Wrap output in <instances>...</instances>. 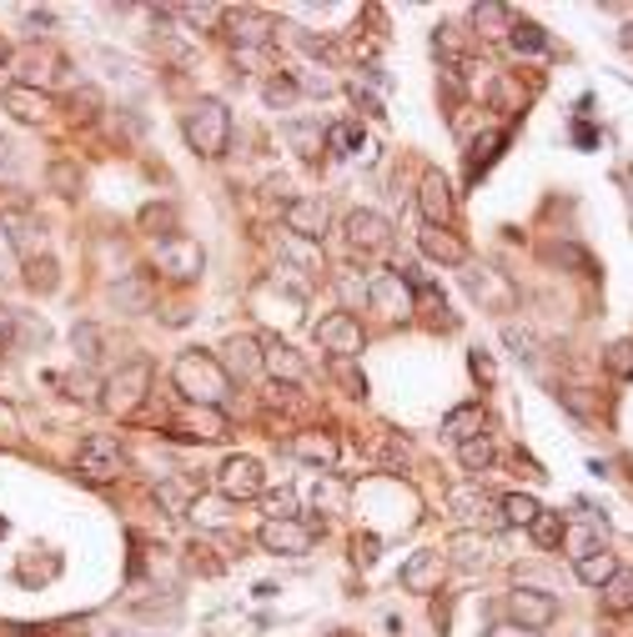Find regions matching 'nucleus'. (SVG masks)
<instances>
[{
  "mask_svg": "<svg viewBox=\"0 0 633 637\" xmlns=\"http://www.w3.org/2000/svg\"><path fill=\"white\" fill-rule=\"evenodd\" d=\"M292 452L302 457V462H316V467H332V462H338V442H332L328 432H302V437H292Z\"/></svg>",
  "mask_w": 633,
  "mask_h": 637,
  "instance_id": "27",
  "label": "nucleus"
},
{
  "mask_svg": "<svg viewBox=\"0 0 633 637\" xmlns=\"http://www.w3.org/2000/svg\"><path fill=\"white\" fill-rule=\"evenodd\" d=\"M473 377L492 382V362H488V357H482V352H473Z\"/></svg>",
  "mask_w": 633,
  "mask_h": 637,
  "instance_id": "54",
  "label": "nucleus"
},
{
  "mask_svg": "<svg viewBox=\"0 0 633 637\" xmlns=\"http://www.w3.org/2000/svg\"><path fill=\"white\" fill-rule=\"evenodd\" d=\"M156 267L172 281H197L201 267H207V251L197 247V237H181V231H176V237L156 241Z\"/></svg>",
  "mask_w": 633,
  "mask_h": 637,
  "instance_id": "7",
  "label": "nucleus"
},
{
  "mask_svg": "<svg viewBox=\"0 0 633 637\" xmlns=\"http://www.w3.org/2000/svg\"><path fill=\"white\" fill-rule=\"evenodd\" d=\"M142 227H146V231L162 227V241L176 237V211H172V206H146V211H142Z\"/></svg>",
  "mask_w": 633,
  "mask_h": 637,
  "instance_id": "45",
  "label": "nucleus"
},
{
  "mask_svg": "<svg viewBox=\"0 0 633 637\" xmlns=\"http://www.w3.org/2000/svg\"><path fill=\"white\" fill-rule=\"evenodd\" d=\"M322 146H328L332 156H357V146H362V126H357V121H332V126L322 130Z\"/></svg>",
  "mask_w": 633,
  "mask_h": 637,
  "instance_id": "29",
  "label": "nucleus"
},
{
  "mask_svg": "<svg viewBox=\"0 0 633 637\" xmlns=\"http://www.w3.org/2000/svg\"><path fill=\"white\" fill-rule=\"evenodd\" d=\"M443 567H448V557L443 552H413V557L403 562V587L407 593H437V583H443Z\"/></svg>",
  "mask_w": 633,
  "mask_h": 637,
  "instance_id": "17",
  "label": "nucleus"
},
{
  "mask_svg": "<svg viewBox=\"0 0 633 637\" xmlns=\"http://www.w3.org/2000/svg\"><path fill=\"white\" fill-rule=\"evenodd\" d=\"M488 637H538L533 627H518V623H498V627H488Z\"/></svg>",
  "mask_w": 633,
  "mask_h": 637,
  "instance_id": "53",
  "label": "nucleus"
},
{
  "mask_svg": "<svg viewBox=\"0 0 633 637\" xmlns=\"http://www.w3.org/2000/svg\"><path fill=\"white\" fill-rule=\"evenodd\" d=\"M322 532V522H302V518H282V522H262L257 542L267 552H282V557H302L312 547V537Z\"/></svg>",
  "mask_w": 633,
  "mask_h": 637,
  "instance_id": "9",
  "label": "nucleus"
},
{
  "mask_svg": "<svg viewBox=\"0 0 633 637\" xmlns=\"http://www.w3.org/2000/svg\"><path fill=\"white\" fill-rule=\"evenodd\" d=\"M433 51L443 55L448 65H463V55H468V31H463V25H437V31H433Z\"/></svg>",
  "mask_w": 633,
  "mask_h": 637,
  "instance_id": "31",
  "label": "nucleus"
},
{
  "mask_svg": "<svg viewBox=\"0 0 633 637\" xmlns=\"http://www.w3.org/2000/svg\"><path fill=\"white\" fill-rule=\"evenodd\" d=\"M297 96H302V91H297V81L287 76V71H277V76L267 81V101H272V106H292Z\"/></svg>",
  "mask_w": 633,
  "mask_h": 637,
  "instance_id": "43",
  "label": "nucleus"
},
{
  "mask_svg": "<svg viewBox=\"0 0 633 637\" xmlns=\"http://www.w3.org/2000/svg\"><path fill=\"white\" fill-rule=\"evenodd\" d=\"M599 607H603V617H629L633 613V573L629 567H619V573L599 587Z\"/></svg>",
  "mask_w": 633,
  "mask_h": 637,
  "instance_id": "24",
  "label": "nucleus"
},
{
  "mask_svg": "<svg viewBox=\"0 0 633 637\" xmlns=\"http://www.w3.org/2000/svg\"><path fill=\"white\" fill-rule=\"evenodd\" d=\"M458 462H463V472L482 477L492 467V442H488V437H473V442H463L458 447Z\"/></svg>",
  "mask_w": 633,
  "mask_h": 637,
  "instance_id": "37",
  "label": "nucleus"
},
{
  "mask_svg": "<svg viewBox=\"0 0 633 637\" xmlns=\"http://www.w3.org/2000/svg\"><path fill=\"white\" fill-rule=\"evenodd\" d=\"M6 61H11V45H6V41H0V65H6Z\"/></svg>",
  "mask_w": 633,
  "mask_h": 637,
  "instance_id": "56",
  "label": "nucleus"
},
{
  "mask_svg": "<svg viewBox=\"0 0 633 637\" xmlns=\"http://www.w3.org/2000/svg\"><path fill=\"white\" fill-rule=\"evenodd\" d=\"M51 186H55L61 196H81V171H76L71 161H55V166H51Z\"/></svg>",
  "mask_w": 633,
  "mask_h": 637,
  "instance_id": "44",
  "label": "nucleus"
},
{
  "mask_svg": "<svg viewBox=\"0 0 633 637\" xmlns=\"http://www.w3.org/2000/svg\"><path fill=\"white\" fill-rule=\"evenodd\" d=\"M172 382L191 407H221L231 391L227 367H221V357H211V352H186V357L172 367Z\"/></svg>",
  "mask_w": 633,
  "mask_h": 637,
  "instance_id": "1",
  "label": "nucleus"
},
{
  "mask_svg": "<svg viewBox=\"0 0 633 637\" xmlns=\"http://www.w3.org/2000/svg\"><path fill=\"white\" fill-rule=\"evenodd\" d=\"M15 247H11V237H6V227H0V276H11V267H15Z\"/></svg>",
  "mask_w": 633,
  "mask_h": 637,
  "instance_id": "51",
  "label": "nucleus"
},
{
  "mask_svg": "<svg viewBox=\"0 0 633 637\" xmlns=\"http://www.w3.org/2000/svg\"><path fill=\"white\" fill-rule=\"evenodd\" d=\"M15 336H21L15 332V306H0V352H11Z\"/></svg>",
  "mask_w": 633,
  "mask_h": 637,
  "instance_id": "49",
  "label": "nucleus"
},
{
  "mask_svg": "<svg viewBox=\"0 0 633 637\" xmlns=\"http://www.w3.org/2000/svg\"><path fill=\"white\" fill-rule=\"evenodd\" d=\"M473 25H478V35H502L513 31V11L508 6H473Z\"/></svg>",
  "mask_w": 633,
  "mask_h": 637,
  "instance_id": "34",
  "label": "nucleus"
},
{
  "mask_svg": "<svg viewBox=\"0 0 633 637\" xmlns=\"http://www.w3.org/2000/svg\"><path fill=\"white\" fill-rule=\"evenodd\" d=\"M71 116L96 121L101 116V91L96 86H76V91H71Z\"/></svg>",
  "mask_w": 633,
  "mask_h": 637,
  "instance_id": "42",
  "label": "nucleus"
},
{
  "mask_svg": "<svg viewBox=\"0 0 633 637\" xmlns=\"http://www.w3.org/2000/svg\"><path fill=\"white\" fill-rule=\"evenodd\" d=\"M287 136H292L297 146H307V156H312V152H316V140H322L312 126H292V130H287Z\"/></svg>",
  "mask_w": 633,
  "mask_h": 637,
  "instance_id": "52",
  "label": "nucleus"
},
{
  "mask_svg": "<svg viewBox=\"0 0 633 637\" xmlns=\"http://www.w3.org/2000/svg\"><path fill=\"white\" fill-rule=\"evenodd\" d=\"M217 492L227 502H247V498H262L267 492V472L257 457H227L217 472Z\"/></svg>",
  "mask_w": 633,
  "mask_h": 637,
  "instance_id": "6",
  "label": "nucleus"
},
{
  "mask_svg": "<svg viewBox=\"0 0 633 637\" xmlns=\"http://www.w3.org/2000/svg\"><path fill=\"white\" fill-rule=\"evenodd\" d=\"M417 211H423L427 227H453V217H458V201H453L448 176L427 171L423 181H417Z\"/></svg>",
  "mask_w": 633,
  "mask_h": 637,
  "instance_id": "12",
  "label": "nucleus"
},
{
  "mask_svg": "<svg viewBox=\"0 0 633 637\" xmlns=\"http://www.w3.org/2000/svg\"><path fill=\"white\" fill-rule=\"evenodd\" d=\"M328 372L347 387V397H367V377L357 372V362H352V357H328Z\"/></svg>",
  "mask_w": 633,
  "mask_h": 637,
  "instance_id": "39",
  "label": "nucleus"
},
{
  "mask_svg": "<svg viewBox=\"0 0 633 637\" xmlns=\"http://www.w3.org/2000/svg\"><path fill=\"white\" fill-rule=\"evenodd\" d=\"M282 518H297V492L292 487H282V492L267 498V522H282Z\"/></svg>",
  "mask_w": 633,
  "mask_h": 637,
  "instance_id": "46",
  "label": "nucleus"
},
{
  "mask_svg": "<svg viewBox=\"0 0 633 637\" xmlns=\"http://www.w3.org/2000/svg\"><path fill=\"white\" fill-rule=\"evenodd\" d=\"M502 336H508V346H513L518 357H528V362L538 357V352H533V336H528V332H518V326H508V332H502Z\"/></svg>",
  "mask_w": 633,
  "mask_h": 637,
  "instance_id": "50",
  "label": "nucleus"
},
{
  "mask_svg": "<svg viewBox=\"0 0 633 637\" xmlns=\"http://www.w3.org/2000/svg\"><path fill=\"white\" fill-rule=\"evenodd\" d=\"M372 312H383V316L413 312V292H407L403 271H383V276H372Z\"/></svg>",
  "mask_w": 633,
  "mask_h": 637,
  "instance_id": "19",
  "label": "nucleus"
},
{
  "mask_svg": "<svg viewBox=\"0 0 633 637\" xmlns=\"http://www.w3.org/2000/svg\"><path fill=\"white\" fill-rule=\"evenodd\" d=\"M6 111H11L15 121H25V126H41L45 116H51V96H45L41 86H21V81H15V86H6Z\"/></svg>",
  "mask_w": 633,
  "mask_h": 637,
  "instance_id": "18",
  "label": "nucleus"
},
{
  "mask_svg": "<svg viewBox=\"0 0 633 637\" xmlns=\"http://www.w3.org/2000/svg\"><path fill=\"white\" fill-rule=\"evenodd\" d=\"M362 326H357V316L352 312H332V316H322L316 322V346L328 352V357H352L357 362V352H362Z\"/></svg>",
  "mask_w": 633,
  "mask_h": 637,
  "instance_id": "10",
  "label": "nucleus"
},
{
  "mask_svg": "<svg viewBox=\"0 0 633 637\" xmlns=\"http://www.w3.org/2000/svg\"><path fill=\"white\" fill-rule=\"evenodd\" d=\"M603 367H609V377H619V382L633 377V336L629 342H613L609 352H603Z\"/></svg>",
  "mask_w": 633,
  "mask_h": 637,
  "instance_id": "41",
  "label": "nucleus"
},
{
  "mask_svg": "<svg viewBox=\"0 0 633 637\" xmlns=\"http://www.w3.org/2000/svg\"><path fill=\"white\" fill-rule=\"evenodd\" d=\"M417 247H423V257H433L437 267H463V261H468V247H463L448 227H423Z\"/></svg>",
  "mask_w": 633,
  "mask_h": 637,
  "instance_id": "22",
  "label": "nucleus"
},
{
  "mask_svg": "<svg viewBox=\"0 0 633 637\" xmlns=\"http://www.w3.org/2000/svg\"><path fill=\"white\" fill-rule=\"evenodd\" d=\"M338 296H342V312H352V306H372V276H338Z\"/></svg>",
  "mask_w": 633,
  "mask_h": 637,
  "instance_id": "35",
  "label": "nucleus"
},
{
  "mask_svg": "<svg viewBox=\"0 0 633 637\" xmlns=\"http://www.w3.org/2000/svg\"><path fill=\"white\" fill-rule=\"evenodd\" d=\"M282 227H287V237H297V241H322L332 231V211L322 196H287Z\"/></svg>",
  "mask_w": 633,
  "mask_h": 637,
  "instance_id": "5",
  "label": "nucleus"
},
{
  "mask_svg": "<svg viewBox=\"0 0 633 637\" xmlns=\"http://www.w3.org/2000/svg\"><path fill=\"white\" fill-rule=\"evenodd\" d=\"M448 508H453V512H458V518H473V522H478V518H482V512H488V508H492V502H488V498H482L478 487H453V492H448Z\"/></svg>",
  "mask_w": 633,
  "mask_h": 637,
  "instance_id": "36",
  "label": "nucleus"
},
{
  "mask_svg": "<svg viewBox=\"0 0 633 637\" xmlns=\"http://www.w3.org/2000/svg\"><path fill=\"white\" fill-rule=\"evenodd\" d=\"M221 367H227V377H237V382L262 377V372H267V362H262V336H231V342L221 346Z\"/></svg>",
  "mask_w": 633,
  "mask_h": 637,
  "instance_id": "15",
  "label": "nucleus"
},
{
  "mask_svg": "<svg viewBox=\"0 0 633 637\" xmlns=\"http://www.w3.org/2000/svg\"><path fill=\"white\" fill-rule=\"evenodd\" d=\"M181 130H186V140L207 156V161H217V156H227V146H231V111L221 106V101L201 96L197 106L186 111Z\"/></svg>",
  "mask_w": 633,
  "mask_h": 637,
  "instance_id": "2",
  "label": "nucleus"
},
{
  "mask_svg": "<svg viewBox=\"0 0 633 637\" xmlns=\"http://www.w3.org/2000/svg\"><path fill=\"white\" fill-rule=\"evenodd\" d=\"M488 552H492L488 537H473V532H463V537H453V567H463V573H473V567H488Z\"/></svg>",
  "mask_w": 633,
  "mask_h": 637,
  "instance_id": "28",
  "label": "nucleus"
},
{
  "mask_svg": "<svg viewBox=\"0 0 633 637\" xmlns=\"http://www.w3.org/2000/svg\"><path fill=\"white\" fill-rule=\"evenodd\" d=\"M172 432L186 437V442H221V437H227V411L221 407H186L181 417L172 421Z\"/></svg>",
  "mask_w": 633,
  "mask_h": 637,
  "instance_id": "14",
  "label": "nucleus"
},
{
  "mask_svg": "<svg viewBox=\"0 0 633 637\" xmlns=\"http://www.w3.org/2000/svg\"><path fill=\"white\" fill-rule=\"evenodd\" d=\"M508 146V130H488L482 140H473V152H468V176H478V171H488L492 161H498V152Z\"/></svg>",
  "mask_w": 633,
  "mask_h": 637,
  "instance_id": "32",
  "label": "nucleus"
},
{
  "mask_svg": "<svg viewBox=\"0 0 633 637\" xmlns=\"http://www.w3.org/2000/svg\"><path fill=\"white\" fill-rule=\"evenodd\" d=\"M146 387H152V362H126V367H116L106 377V397H101V407L116 411V417H132L136 407L146 401Z\"/></svg>",
  "mask_w": 633,
  "mask_h": 637,
  "instance_id": "3",
  "label": "nucleus"
},
{
  "mask_svg": "<svg viewBox=\"0 0 633 637\" xmlns=\"http://www.w3.org/2000/svg\"><path fill=\"white\" fill-rule=\"evenodd\" d=\"M262 362H267V372H272V377L287 382V387H297V382L307 377V362L297 357L282 336H262Z\"/></svg>",
  "mask_w": 633,
  "mask_h": 637,
  "instance_id": "21",
  "label": "nucleus"
},
{
  "mask_svg": "<svg viewBox=\"0 0 633 637\" xmlns=\"http://www.w3.org/2000/svg\"><path fill=\"white\" fill-rule=\"evenodd\" d=\"M76 472H81V482L106 487L126 472V452L116 447V437H86V442L76 447Z\"/></svg>",
  "mask_w": 633,
  "mask_h": 637,
  "instance_id": "4",
  "label": "nucleus"
},
{
  "mask_svg": "<svg viewBox=\"0 0 633 637\" xmlns=\"http://www.w3.org/2000/svg\"><path fill=\"white\" fill-rule=\"evenodd\" d=\"M403 281H407V292H413V312H423L427 322H437L443 332H453V326H458V316H453L448 296H443V286H437L433 276H423V271L403 267Z\"/></svg>",
  "mask_w": 633,
  "mask_h": 637,
  "instance_id": "11",
  "label": "nucleus"
},
{
  "mask_svg": "<svg viewBox=\"0 0 633 637\" xmlns=\"http://www.w3.org/2000/svg\"><path fill=\"white\" fill-rule=\"evenodd\" d=\"M342 231H347V247L357 251V257H377V251L393 247V221H387L383 211H352V217L342 221Z\"/></svg>",
  "mask_w": 633,
  "mask_h": 637,
  "instance_id": "8",
  "label": "nucleus"
},
{
  "mask_svg": "<svg viewBox=\"0 0 633 637\" xmlns=\"http://www.w3.org/2000/svg\"><path fill=\"white\" fill-rule=\"evenodd\" d=\"M31 267V286H41V292H55V261L51 257H35V261H25Z\"/></svg>",
  "mask_w": 633,
  "mask_h": 637,
  "instance_id": "47",
  "label": "nucleus"
},
{
  "mask_svg": "<svg viewBox=\"0 0 633 637\" xmlns=\"http://www.w3.org/2000/svg\"><path fill=\"white\" fill-rule=\"evenodd\" d=\"M227 25H231L237 51H267V45H277V25L262 11H227Z\"/></svg>",
  "mask_w": 633,
  "mask_h": 637,
  "instance_id": "16",
  "label": "nucleus"
},
{
  "mask_svg": "<svg viewBox=\"0 0 633 637\" xmlns=\"http://www.w3.org/2000/svg\"><path fill=\"white\" fill-rule=\"evenodd\" d=\"M508 613H513L518 627H533V633H543V627L558 617V603L543 593V587H513V593H508Z\"/></svg>",
  "mask_w": 633,
  "mask_h": 637,
  "instance_id": "13",
  "label": "nucleus"
},
{
  "mask_svg": "<svg viewBox=\"0 0 633 637\" xmlns=\"http://www.w3.org/2000/svg\"><path fill=\"white\" fill-rule=\"evenodd\" d=\"M111 302H116L121 312H132V316L152 312V276H146V271H136V276L116 281V286H111Z\"/></svg>",
  "mask_w": 633,
  "mask_h": 637,
  "instance_id": "25",
  "label": "nucleus"
},
{
  "mask_svg": "<svg viewBox=\"0 0 633 637\" xmlns=\"http://www.w3.org/2000/svg\"><path fill=\"white\" fill-rule=\"evenodd\" d=\"M0 227H6V237H11V247H15V257H21V261H35V251L45 247L41 221H35L31 211H6Z\"/></svg>",
  "mask_w": 633,
  "mask_h": 637,
  "instance_id": "20",
  "label": "nucleus"
},
{
  "mask_svg": "<svg viewBox=\"0 0 633 637\" xmlns=\"http://www.w3.org/2000/svg\"><path fill=\"white\" fill-rule=\"evenodd\" d=\"M443 437H448L453 447L482 437V407H478V401H463V407H453L448 417H443Z\"/></svg>",
  "mask_w": 633,
  "mask_h": 637,
  "instance_id": "23",
  "label": "nucleus"
},
{
  "mask_svg": "<svg viewBox=\"0 0 633 637\" xmlns=\"http://www.w3.org/2000/svg\"><path fill=\"white\" fill-rule=\"evenodd\" d=\"M76 342H81V362H96L101 357V352H96V346H101L96 326H76Z\"/></svg>",
  "mask_w": 633,
  "mask_h": 637,
  "instance_id": "48",
  "label": "nucleus"
},
{
  "mask_svg": "<svg viewBox=\"0 0 633 637\" xmlns=\"http://www.w3.org/2000/svg\"><path fill=\"white\" fill-rule=\"evenodd\" d=\"M25 25H51V11H25Z\"/></svg>",
  "mask_w": 633,
  "mask_h": 637,
  "instance_id": "55",
  "label": "nucleus"
},
{
  "mask_svg": "<svg viewBox=\"0 0 633 637\" xmlns=\"http://www.w3.org/2000/svg\"><path fill=\"white\" fill-rule=\"evenodd\" d=\"M508 45H513L518 55H543L548 51V31H543V25H533V21H513Z\"/></svg>",
  "mask_w": 633,
  "mask_h": 637,
  "instance_id": "33",
  "label": "nucleus"
},
{
  "mask_svg": "<svg viewBox=\"0 0 633 637\" xmlns=\"http://www.w3.org/2000/svg\"><path fill=\"white\" fill-rule=\"evenodd\" d=\"M498 512H502V522H508V528H533L543 508H538L528 492H508V498H498Z\"/></svg>",
  "mask_w": 633,
  "mask_h": 637,
  "instance_id": "30",
  "label": "nucleus"
},
{
  "mask_svg": "<svg viewBox=\"0 0 633 637\" xmlns=\"http://www.w3.org/2000/svg\"><path fill=\"white\" fill-rule=\"evenodd\" d=\"M463 281H468V292H473V296H482V302H498V306L508 302V286H502V281L492 276V271H468Z\"/></svg>",
  "mask_w": 633,
  "mask_h": 637,
  "instance_id": "40",
  "label": "nucleus"
},
{
  "mask_svg": "<svg viewBox=\"0 0 633 637\" xmlns=\"http://www.w3.org/2000/svg\"><path fill=\"white\" fill-rule=\"evenodd\" d=\"M528 532H533L538 547H558V542H563V532H568V518H563V512H538V522Z\"/></svg>",
  "mask_w": 633,
  "mask_h": 637,
  "instance_id": "38",
  "label": "nucleus"
},
{
  "mask_svg": "<svg viewBox=\"0 0 633 637\" xmlns=\"http://www.w3.org/2000/svg\"><path fill=\"white\" fill-rule=\"evenodd\" d=\"M613 573H619V557H613L609 547H599V552H589V557L573 562V577H579L583 587H603Z\"/></svg>",
  "mask_w": 633,
  "mask_h": 637,
  "instance_id": "26",
  "label": "nucleus"
}]
</instances>
